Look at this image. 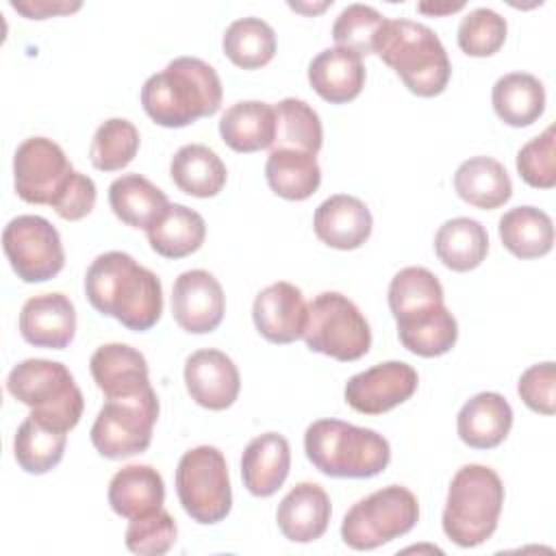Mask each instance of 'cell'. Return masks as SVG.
Instances as JSON below:
<instances>
[{
    "mask_svg": "<svg viewBox=\"0 0 556 556\" xmlns=\"http://www.w3.org/2000/svg\"><path fill=\"white\" fill-rule=\"evenodd\" d=\"M176 493L193 521L211 526L226 519L232 508V489L224 454L215 445L185 452L176 467Z\"/></svg>",
    "mask_w": 556,
    "mask_h": 556,
    "instance_id": "10",
    "label": "cell"
},
{
    "mask_svg": "<svg viewBox=\"0 0 556 556\" xmlns=\"http://www.w3.org/2000/svg\"><path fill=\"white\" fill-rule=\"evenodd\" d=\"M517 172L534 189H552L556 185L554 126H547L539 137L521 146L517 152Z\"/></svg>",
    "mask_w": 556,
    "mask_h": 556,
    "instance_id": "43",
    "label": "cell"
},
{
    "mask_svg": "<svg viewBox=\"0 0 556 556\" xmlns=\"http://www.w3.org/2000/svg\"><path fill=\"white\" fill-rule=\"evenodd\" d=\"M454 189L467 204L493 211L504 206L513 195V182L506 167L491 156H471L454 174Z\"/></svg>",
    "mask_w": 556,
    "mask_h": 556,
    "instance_id": "25",
    "label": "cell"
},
{
    "mask_svg": "<svg viewBox=\"0 0 556 556\" xmlns=\"http://www.w3.org/2000/svg\"><path fill=\"white\" fill-rule=\"evenodd\" d=\"M7 391L30 406L28 417L50 430L70 432L83 417V393L59 361L26 358L17 363L7 378Z\"/></svg>",
    "mask_w": 556,
    "mask_h": 556,
    "instance_id": "6",
    "label": "cell"
},
{
    "mask_svg": "<svg viewBox=\"0 0 556 556\" xmlns=\"http://www.w3.org/2000/svg\"><path fill=\"white\" fill-rule=\"evenodd\" d=\"M89 369L104 397L135 395L152 387L146 356L126 343L100 345L89 358Z\"/></svg>",
    "mask_w": 556,
    "mask_h": 556,
    "instance_id": "19",
    "label": "cell"
},
{
    "mask_svg": "<svg viewBox=\"0 0 556 556\" xmlns=\"http://www.w3.org/2000/svg\"><path fill=\"white\" fill-rule=\"evenodd\" d=\"M139 150V130L124 117H111L98 126L89 146V161L100 172L124 169Z\"/></svg>",
    "mask_w": 556,
    "mask_h": 556,
    "instance_id": "39",
    "label": "cell"
},
{
    "mask_svg": "<svg viewBox=\"0 0 556 556\" xmlns=\"http://www.w3.org/2000/svg\"><path fill=\"white\" fill-rule=\"evenodd\" d=\"M96 198H98L96 182L87 174H80L74 169L50 206L61 219L78 222L93 211Z\"/></svg>",
    "mask_w": 556,
    "mask_h": 556,
    "instance_id": "45",
    "label": "cell"
},
{
    "mask_svg": "<svg viewBox=\"0 0 556 556\" xmlns=\"http://www.w3.org/2000/svg\"><path fill=\"white\" fill-rule=\"evenodd\" d=\"M226 311V298L219 280L206 269L182 271L172 287V315L176 324L191 334L213 332Z\"/></svg>",
    "mask_w": 556,
    "mask_h": 556,
    "instance_id": "14",
    "label": "cell"
},
{
    "mask_svg": "<svg viewBox=\"0 0 556 556\" xmlns=\"http://www.w3.org/2000/svg\"><path fill=\"white\" fill-rule=\"evenodd\" d=\"M20 334L35 348L63 350L76 334V308L63 293H41L24 302Z\"/></svg>",
    "mask_w": 556,
    "mask_h": 556,
    "instance_id": "17",
    "label": "cell"
},
{
    "mask_svg": "<svg viewBox=\"0 0 556 556\" xmlns=\"http://www.w3.org/2000/svg\"><path fill=\"white\" fill-rule=\"evenodd\" d=\"M302 339L308 350L350 363L369 352L371 330L365 315L348 295L324 291L308 302Z\"/></svg>",
    "mask_w": 556,
    "mask_h": 556,
    "instance_id": "8",
    "label": "cell"
},
{
    "mask_svg": "<svg viewBox=\"0 0 556 556\" xmlns=\"http://www.w3.org/2000/svg\"><path fill=\"white\" fill-rule=\"evenodd\" d=\"M304 452L330 478H374L391 460L389 441L371 428L341 419H317L304 432Z\"/></svg>",
    "mask_w": 556,
    "mask_h": 556,
    "instance_id": "4",
    "label": "cell"
},
{
    "mask_svg": "<svg viewBox=\"0 0 556 556\" xmlns=\"http://www.w3.org/2000/svg\"><path fill=\"white\" fill-rule=\"evenodd\" d=\"M371 211L367 204L348 193L326 198L313 215V228L321 243L334 250H356L371 235Z\"/></svg>",
    "mask_w": 556,
    "mask_h": 556,
    "instance_id": "18",
    "label": "cell"
},
{
    "mask_svg": "<svg viewBox=\"0 0 556 556\" xmlns=\"http://www.w3.org/2000/svg\"><path fill=\"white\" fill-rule=\"evenodd\" d=\"M141 104L154 124L182 128L219 111L222 80L206 61L178 56L143 83Z\"/></svg>",
    "mask_w": 556,
    "mask_h": 556,
    "instance_id": "2",
    "label": "cell"
},
{
    "mask_svg": "<svg viewBox=\"0 0 556 556\" xmlns=\"http://www.w3.org/2000/svg\"><path fill=\"white\" fill-rule=\"evenodd\" d=\"M74 167L63 148L48 137L24 139L13 156L15 193L28 204H52Z\"/></svg>",
    "mask_w": 556,
    "mask_h": 556,
    "instance_id": "12",
    "label": "cell"
},
{
    "mask_svg": "<svg viewBox=\"0 0 556 556\" xmlns=\"http://www.w3.org/2000/svg\"><path fill=\"white\" fill-rule=\"evenodd\" d=\"M513 428V408L504 395L482 391L469 397L456 417V430L465 445L473 450L497 447Z\"/></svg>",
    "mask_w": 556,
    "mask_h": 556,
    "instance_id": "21",
    "label": "cell"
},
{
    "mask_svg": "<svg viewBox=\"0 0 556 556\" xmlns=\"http://www.w3.org/2000/svg\"><path fill=\"white\" fill-rule=\"evenodd\" d=\"M85 293L98 313L135 332L150 330L163 313L159 276L119 250L93 258L85 274Z\"/></svg>",
    "mask_w": 556,
    "mask_h": 556,
    "instance_id": "1",
    "label": "cell"
},
{
    "mask_svg": "<svg viewBox=\"0 0 556 556\" xmlns=\"http://www.w3.org/2000/svg\"><path fill=\"white\" fill-rule=\"evenodd\" d=\"M419 376L413 365L404 361L378 363L365 371L354 374L345 384V402L350 408L363 415H382L417 391Z\"/></svg>",
    "mask_w": 556,
    "mask_h": 556,
    "instance_id": "13",
    "label": "cell"
},
{
    "mask_svg": "<svg viewBox=\"0 0 556 556\" xmlns=\"http://www.w3.org/2000/svg\"><path fill=\"white\" fill-rule=\"evenodd\" d=\"M500 239L517 258L545 256L554 245V226L545 211L536 206H515L500 217Z\"/></svg>",
    "mask_w": 556,
    "mask_h": 556,
    "instance_id": "31",
    "label": "cell"
},
{
    "mask_svg": "<svg viewBox=\"0 0 556 556\" xmlns=\"http://www.w3.org/2000/svg\"><path fill=\"white\" fill-rule=\"evenodd\" d=\"M109 204L119 222L148 230L167 211V195L141 174H122L109 187Z\"/></svg>",
    "mask_w": 556,
    "mask_h": 556,
    "instance_id": "26",
    "label": "cell"
},
{
    "mask_svg": "<svg viewBox=\"0 0 556 556\" xmlns=\"http://www.w3.org/2000/svg\"><path fill=\"white\" fill-rule=\"evenodd\" d=\"M308 83L326 102L345 104L363 91L365 65L350 50L326 48L308 63Z\"/></svg>",
    "mask_w": 556,
    "mask_h": 556,
    "instance_id": "23",
    "label": "cell"
},
{
    "mask_svg": "<svg viewBox=\"0 0 556 556\" xmlns=\"http://www.w3.org/2000/svg\"><path fill=\"white\" fill-rule=\"evenodd\" d=\"M291 467L289 441L278 432H265L252 439L241 456V478L256 497L274 495L287 480Z\"/></svg>",
    "mask_w": 556,
    "mask_h": 556,
    "instance_id": "22",
    "label": "cell"
},
{
    "mask_svg": "<svg viewBox=\"0 0 556 556\" xmlns=\"http://www.w3.org/2000/svg\"><path fill=\"white\" fill-rule=\"evenodd\" d=\"M504 506V484L486 465L460 467L447 491L443 532L458 547H476L489 541Z\"/></svg>",
    "mask_w": 556,
    "mask_h": 556,
    "instance_id": "5",
    "label": "cell"
},
{
    "mask_svg": "<svg viewBox=\"0 0 556 556\" xmlns=\"http://www.w3.org/2000/svg\"><path fill=\"white\" fill-rule=\"evenodd\" d=\"M508 24L506 20L486 7L469 11L458 24V48L469 56H491L506 41Z\"/></svg>",
    "mask_w": 556,
    "mask_h": 556,
    "instance_id": "41",
    "label": "cell"
},
{
    "mask_svg": "<svg viewBox=\"0 0 556 556\" xmlns=\"http://www.w3.org/2000/svg\"><path fill=\"white\" fill-rule=\"evenodd\" d=\"M269 189L285 200H306L321 182V169L315 154L300 150H271L265 163Z\"/></svg>",
    "mask_w": 556,
    "mask_h": 556,
    "instance_id": "33",
    "label": "cell"
},
{
    "mask_svg": "<svg viewBox=\"0 0 556 556\" xmlns=\"http://www.w3.org/2000/svg\"><path fill=\"white\" fill-rule=\"evenodd\" d=\"M397 324L400 343L424 358H434L450 352L458 339V324L450 308L437 306L424 315H415Z\"/></svg>",
    "mask_w": 556,
    "mask_h": 556,
    "instance_id": "34",
    "label": "cell"
},
{
    "mask_svg": "<svg viewBox=\"0 0 556 556\" xmlns=\"http://www.w3.org/2000/svg\"><path fill=\"white\" fill-rule=\"evenodd\" d=\"M159 419V397L152 387L122 397H106L93 426L91 443L104 458H128L150 447Z\"/></svg>",
    "mask_w": 556,
    "mask_h": 556,
    "instance_id": "9",
    "label": "cell"
},
{
    "mask_svg": "<svg viewBox=\"0 0 556 556\" xmlns=\"http://www.w3.org/2000/svg\"><path fill=\"white\" fill-rule=\"evenodd\" d=\"M222 48L237 67L258 70L276 54V33L261 17H241L226 28Z\"/></svg>",
    "mask_w": 556,
    "mask_h": 556,
    "instance_id": "37",
    "label": "cell"
},
{
    "mask_svg": "<svg viewBox=\"0 0 556 556\" xmlns=\"http://www.w3.org/2000/svg\"><path fill=\"white\" fill-rule=\"evenodd\" d=\"M330 515L332 506L328 493L315 482H300L280 500L276 521L285 539L313 543L326 532Z\"/></svg>",
    "mask_w": 556,
    "mask_h": 556,
    "instance_id": "20",
    "label": "cell"
},
{
    "mask_svg": "<svg viewBox=\"0 0 556 556\" xmlns=\"http://www.w3.org/2000/svg\"><path fill=\"white\" fill-rule=\"evenodd\" d=\"M169 176L182 193L213 198L224 189L228 172L215 150L204 143H187L172 156Z\"/></svg>",
    "mask_w": 556,
    "mask_h": 556,
    "instance_id": "28",
    "label": "cell"
},
{
    "mask_svg": "<svg viewBox=\"0 0 556 556\" xmlns=\"http://www.w3.org/2000/svg\"><path fill=\"white\" fill-rule=\"evenodd\" d=\"M419 502L406 486L389 484L358 500L343 517L341 539L348 547L376 549L415 528Z\"/></svg>",
    "mask_w": 556,
    "mask_h": 556,
    "instance_id": "7",
    "label": "cell"
},
{
    "mask_svg": "<svg viewBox=\"0 0 556 556\" xmlns=\"http://www.w3.org/2000/svg\"><path fill=\"white\" fill-rule=\"evenodd\" d=\"M517 393L528 408L541 415L556 410V369L552 361L528 367L517 382Z\"/></svg>",
    "mask_w": 556,
    "mask_h": 556,
    "instance_id": "44",
    "label": "cell"
},
{
    "mask_svg": "<svg viewBox=\"0 0 556 556\" xmlns=\"http://www.w3.org/2000/svg\"><path fill=\"white\" fill-rule=\"evenodd\" d=\"M67 432L50 430L35 421L33 417H26L13 439V456L17 465L26 473H48L54 469L65 452Z\"/></svg>",
    "mask_w": 556,
    "mask_h": 556,
    "instance_id": "38",
    "label": "cell"
},
{
    "mask_svg": "<svg viewBox=\"0 0 556 556\" xmlns=\"http://www.w3.org/2000/svg\"><path fill=\"white\" fill-rule=\"evenodd\" d=\"M4 254L24 282H46L65 265L59 230L41 215H17L2 230Z\"/></svg>",
    "mask_w": 556,
    "mask_h": 556,
    "instance_id": "11",
    "label": "cell"
},
{
    "mask_svg": "<svg viewBox=\"0 0 556 556\" xmlns=\"http://www.w3.org/2000/svg\"><path fill=\"white\" fill-rule=\"evenodd\" d=\"M219 135L235 152L250 154L271 148L276 135L274 106L261 100L235 102L219 119Z\"/></svg>",
    "mask_w": 556,
    "mask_h": 556,
    "instance_id": "24",
    "label": "cell"
},
{
    "mask_svg": "<svg viewBox=\"0 0 556 556\" xmlns=\"http://www.w3.org/2000/svg\"><path fill=\"white\" fill-rule=\"evenodd\" d=\"M165 502L161 473L150 465H126L109 482V504L124 519L146 515Z\"/></svg>",
    "mask_w": 556,
    "mask_h": 556,
    "instance_id": "27",
    "label": "cell"
},
{
    "mask_svg": "<svg viewBox=\"0 0 556 556\" xmlns=\"http://www.w3.org/2000/svg\"><path fill=\"white\" fill-rule=\"evenodd\" d=\"M11 7L30 20H46L52 15H65L78 11L80 2H63V0H26V2H11Z\"/></svg>",
    "mask_w": 556,
    "mask_h": 556,
    "instance_id": "46",
    "label": "cell"
},
{
    "mask_svg": "<svg viewBox=\"0 0 556 556\" xmlns=\"http://www.w3.org/2000/svg\"><path fill=\"white\" fill-rule=\"evenodd\" d=\"M384 22L387 17L374 7L348 4L332 24V39L337 48L367 56L376 52V41Z\"/></svg>",
    "mask_w": 556,
    "mask_h": 556,
    "instance_id": "40",
    "label": "cell"
},
{
    "mask_svg": "<svg viewBox=\"0 0 556 556\" xmlns=\"http://www.w3.org/2000/svg\"><path fill=\"white\" fill-rule=\"evenodd\" d=\"M443 287L439 278L426 267H404L389 285V308L395 321L424 315L437 306H443Z\"/></svg>",
    "mask_w": 556,
    "mask_h": 556,
    "instance_id": "35",
    "label": "cell"
},
{
    "mask_svg": "<svg viewBox=\"0 0 556 556\" xmlns=\"http://www.w3.org/2000/svg\"><path fill=\"white\" fill-rule=\"evenodd\" d=\"M146 235L156 254L165 258H182L202 248L206 224L198 211L185 204H169L159 222L146 230Z\"/></svg>",
    "mask_w": 556,
    "mask_h": 556,
    "instance_id": "30",
    "label": "cell"
},
{
    "mask_svg": "<svg viewBox=\"0 0 556 556\" xmlns=\"http://www.w3.org/2000/svg\"><path fill=\"white\" fill-rule=\"evenodd\" d=\"M491 102L497 117L513 126L523 128L534 124L545 111V87L528 72H510L495 80Z\"/></svg>",
    "mask_w": 556,
    "mask_h": 556,
    "instance_id": "29",
    "label": "cell"
},
{
    "mask_svg": "<svg viewBox=\"0 0 556 556\" xmlns=\"http://www.w3.org/2000/svg\"><path fill=\"white\" fill-rule=\"evenodd\" d=\"M176 521L161 506L146 515L132 517L126 528V547L139 556H163L176 543Z\"/></svg>",
    "mask_w": 556,
    "mask_h": 556,
    "instance_id": "42",
    "label": "cell"
},
{
    "mask_svg": "<svg viewBox=\"0 0 556 556\" xmlns=\"http://www.w3.org/2000/svg\"><path fill=\"white\" fill-rule=\"evenodd\" d=\"M185 387L202 408L226 410L239 397L241 376L228 354L206 348L187 356Z\"/></svg>",
    "mask_w": 556,
    "mask_h": 556,
    "instance_id": "15",
    "label": "cell"
},
{
    "mask_svg": "<svg viewBox=\"0 0 556 556\" xmlns=\"http://www.w3.org/2000/svg\"><path fill=\"white\" fill-rule=\"evenodd\" d=\"M308 304L302 291L291 282L265 287L252 304V319L261 337L271 343H293L304 334Z\"/></svg>",
    "mask_w": 556,
    "mask_h": 556,
    "instance_id": "16",
    "label": "cell"
},
{
    "mask_svg": "<svg viewBox=\"0 0 556 556\" xmlns=\"http://www.w3.org/2000/svg\"><path fill=\"white\" fill-rule=\"evenodd\" d=\"M463 7H465V2H456V4H452V2H434V4L421 2V4H417V11L428 13V15H445V13L460 11Z\"/></svg>",
    "mask_w": 556,
    "mask_h": 556,
    "instance_id": "47",
    "label": "cell"
},
{
    "mask_svg": "<svg viewBox=\"0 0 556 556\" xmlns=\"http://www.w3.org/2000/svg\"><path fill=\"white\" fill-rule=\"evenodd\" d=\"M276 135L271 150H300L317 154L324 141V128L317 111L300 98H285L274 106Z\"/></svg>",
    "mask_w": 556,
    "mask_h": 556,
    "instance_id": "36",
    "label": "cell"
},
{
    "mask_svg": "<svg viewBox=\"0 0 556 556\" xmlns=\"http://www.w3.org/2000/svg\"><path fill=\"white\" fill-rule=\"evenodd\" d=\"M434 252L452 271L476 269L489 252L486 228L471 217L447 219L434 235Z\"/></svg>",
    "mask_w": 556,
    "mask_h": 556,
    "instance_id": "32",
    "label": "cell"
},
{
    "mask_svg": "<svg viewBox=\"0 0 556 556\" xmlns=\"http://www.w3.org/2000/svg\"><path fill=\"white\" fill-rule=\"evenodd\" d=\"M376 54L415 96H439L450 83L452 65L447 52L439 35L426 24L387 20L376 41Z\"/></svg>",
    "mask_w": 556,
    "mask_h": 556,
    "instance_id": "3",
    "label": "cell"
}]
</instances>
